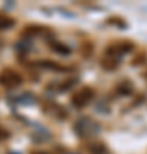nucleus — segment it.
<instances>
[{
	"mask_svg": "<svg viewBox=\"0 0 147 154\" xmlns=\"http://www.w3.org/2000/svg\"><path fill=\"white\" fill-rule=\"evenodd\" d=\"M0 84L5 86V88H17L22 84V77L12 69H5V70L0 74Z\"/></svg>",
	"mask_w": 147,
	"mask_h": 154,
	"instance_id": "f257e3e1",
	"label": "nucleus"
},
{
	"mask_svg": "<svg viewBox=\"0 0 147 154\" xmlns=\"http://www.w3.org/2000/svg\"><path fill=\"white\" fill-rule=\"evenodd\" d=\"M94 96V91L91 88H84L81 91H77L74 94V98H72V105L77 106V108H82V106H86L87 103H91V99Z\"/></svg>",
	"mask_w": 147,
	"mask_h": 154,
	"instance_id": "f03ea898",
	"label": "nucleus"
},
{
	"mask_svg": "<svg viewBox=\"0 0 147 154\" xmlns=\"http://www.w3.org/2000/svg\"><path fill=\"white\" fill-rule=\"evenodd\" d=\"M128 50H132V45L127 43V41H121V43L113 45V46L109 48V51H111V53H115V57H118V55H121V53L128 51Z\"/></svg>",
	"mask_w": 147,
	"mask_h": 154,
	"instance_id": "7ed1b4c3",
	"label": "nucleus"
},
{
	"mask_svg": "<svg viewBox=\"0 0 147 154\" xmlns=\"http://www.w3.org/2000/svg\"><path fill=\"white\" fill-rule=\"evenodd\" d=\"M14 26V19L9 16H4V14H0V31H4V29H11Z\"/></svg>",
	"mask_w": 147,
	"mask_h": 154,
	"instance_id": "20e7f679",
	"label": "nucleus"
},
{
	"mask_svg": "<svg viewBox=\"0 0 147 154\" xmlns=\"http://www.w3.org/2000/svg\"><path fill=\"white\" fill-rule=\"evenodd\" d=\"M89 151H91V154H109L108 149L104 147L103 144H91Z\"/></svg>",
	"mask_w": 147,
	"mask_h": 154,
	"instance_id": "39448f33",
	"label": "nucleus"
},
{
	"mask_svg": "<svg viewBox=\"0 0 147 154\" xmlns=\"http://www.w3.org/2000/svg\"><path fill=\"white\" fill-rule=\"evenodd\" d=\"M33 154H50V152H43V151H38V152H33Z\"/></svg>",
	"mask_w": 147,
	"mask_h": 154,
	"instance_id": "423d86ee",
	"label": "nucleus"
},
{
	"mask_svg": "<svg viewBox=\"0 0 147 154\" xmlns=\"http://www.w3.org/2000/svg\"><path fill=\"white\" fill-rule=\"evenodd\" d=\"M145 77H147V75H145Z\"/></svg>",
	"mask_w": 147,
	"mask_h": 154,
	"instance_id": "0eeeda50",
	"label": "nucleus"
}]
</instances>
